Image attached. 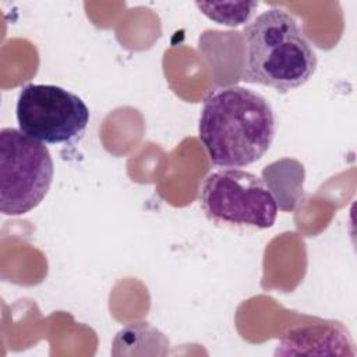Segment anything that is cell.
I'll return each instance as SVG.
<instances>
[{
	"instance_id": "cell-5",
	"label": "cell",
	"mask_w": 357,
	"mask_h": 357,
	"mask_svg": "<svg viewBox=\"0 0 357 357\" xmlns=\"http://www.w3.org/2000/svg\"><path fill=\"white\" fill-rule=\"evenodd\" d=\"M18 128L43 144H66L79 137L89 123V109L75 93L46 84H26L20 91Z\"/></svg>"
},
{
	"instance_id": "cell-7",
	"label": "cell",
	"mask_w": 357,
	"mask_h": 357,
	"mask_svg": "<svg viewBox=\"0 0 357 357\" xmlns=\"http://www.w3.org/2000/svg\"><path fill=\"white\" fill-rule=\"evenodd\" d=\"M258 3L255 1H219L197 3L199 11L216 24L237 26L250 20Z\"/></svg>"
},
{
	"instance_id": "cell-4",
	"label": "cell",
	"mask_w": 357,
	"mask_h": 357,
	"mask_svg": "<svg viewBox=\"0 0 357 357\" xmlns=\"http://www.w3.org/2000/svg\"><path fill=\"white\" fill-rule=\"evenodd\" d=\"M199 201L205 215L216 223L268 229L278 216V201L268 184L241 169L209 174L201 185Z\"/></svg>"
},
{
	"instance_id": "cell-6",
	"label": "cell",
	"mask_w": 357,
	"mask_h": 357,
	"mask_svg": "<svg viewBox=\"0 0 357 357\" xmlns=\"http://www.w3.org/2000/svg\"><path fill=\"white\" fill-rule=\"evenodd\" d=\"M310 346H353L346 328L335 321L297 326L283 335L275 354H297Z\"/></svg>"
},
{
	"instance_id": "cell-3",
	"label": "cell",
	"mask_w": 357,
	"mask_h": 357,
	"mask_svg": "<svg viewBox=\"0 0 357 357\" xmlns=\"http://www.w3.org/2000/svg\"><path fill=\"white\" fill-rule=\"evenodd\" d=\"M54 165L47 146L20 128L0 131V211L20 216L35 209L50 190Z\"/></svg>"
},
{
	"instance_id": "cell-1",
	"label": "cell",
	"mask_w": 357,
	"mask_h": 357,
	"mask_svg": "<svg viewBox=\"0 0 357 357\" xmlns=\"http://www.w3.org/2000/svg\"><path fill=\"white\" fill-rule=\"evenodd\" d=\"M275 131L269 102L252 89L222 86L204 100L198 135L215 166L238 169L252 165L268 152Z\"/></svg>"
},
{
	"instance_id": "cell-2",
	"label": "cell",
	"mask_w": 357,
	"mask_h": 357,
	"mask_svg": "<svg viewBox=\"0 0 357 357\" xmlns=\"http://www.w3.org/2000/svg\"><path fill=\"white\" fill-rule=\"evenodd\" d=\"M244 75L286 93L304 85L315 73L317 54L296 18L283 8H269L248 22L243 31Z\"/></svg>"
}]
</instances>
